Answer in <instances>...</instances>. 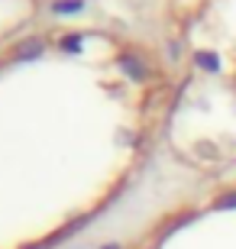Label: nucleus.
<instances>
[{
  "label": "nucleus",
  "mask_w": 236,
  "mask_h": 249,
  "mask_svg": "<svg viewBox=\"0 0 236 249\" xmlns=\"http://www.w3.org/2000/svg\"><path fill=\"white\" fill-rule=\"evenodd\" d=\"M198 65H200V68H210V71H214V68H217V55H207V52H198Z\"/></svg>",
  "instance_id": "f257e3e1"
},
{
  "label": "nucleus",
  "mask_w": 236,
  "mask_h": 249,
  "mask_svg": "<svg viewBox=\"0 0 236 249\" xmlns=\"http://www.w3.org/2000/svg\"><path fill=\"white\" fill-rule=\"evenodd\" d=\"M39 49H42V42H33V46H23V49H19V55H36Z\"/></svg>",
  "instance_id": "7ed1b4c3"
},
{
  "label": "nucleus",
  "mask_w": 236,
  "mask_h": 249,
  "mask_svg": "<svg viewBox=\"0 0 236 249\" xmlns=\"http://www.w3.org/2000/svg\"><path fill=\"white\" fill-rule=\"evenodd\" d=\"M123 68H127V71L129 74H136V78H143V68H139V62H136V58H123Z\"/></svg>",
  "instance_id": "f03ea898"
},
{
  "label": "nucleus",
  "mask_w": 236,
  "mask_h": 249,
  "mask_svg": "<svg viewBox=\"0 0 236 249\" xmlns=\"http://www.w3.org/2000/svg\"><path fill=\"white\" fill-rule=\"evenodd\" d=\"M107 249H117V246H107Z\"/></svg>",
  "instance_id": "39448f33"
},
{
  "label": "nucleus",
  "mask_w": 236,
  "mask_h": 249,
  "mask_svg": "<svg viewBox=\"0 0 236 249\" xmlns=\"http://www.w3.org/2000/svg\"><path fill=\"white\" fill-rule=\"evenodd\" d=\"M236 204V197H227V201H220V207H233Z\"/></svg>",
  "instance_id": "20e7f679"
}]
</instances>
